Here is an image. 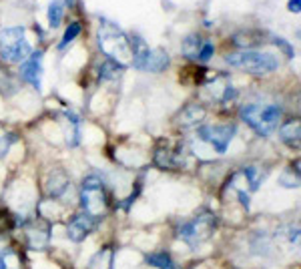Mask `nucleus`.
<instances>
[{"label": "nucleus", "instance_id": "nucleus-25", "mask_svg": "<svg viewBox=\"0 0 301 269\" xmlns=\"http://www.w3.org/2000/svg\"><path fill=\"white\" fill-rule=\"evenodd\" d=\"M81 34V24L79 22H70L68 24V28L64 30V36H62V40H60V44H58V48L62 50V48H66V44H70L74 38H77Z\"/></svg>", "mask_w": 301, "mask_h": 269}, {"label": "nucleus", "instance_id": "nucleus-1", "mask_svg": "<svg viewBox=\"0 0 301 269\" xmlns=\"http://www.w3.org/2000/svg\"><path fill=\"white\" fill-rule=\"evenodd\" d=\"M97 42L99 48L109 56V60L121 64L123 69L133 62V50H131V38L111 20L103 18L99 22V32H97Z\"/></svg>", "mask_w": 301, "mask_h": 269}, {"label": "nucleus", "instance_id": "nucleus-2", "mask_svg": "<svg viewBox=\"0 0 301 269\" xmlns=\"http://www.w3.org/2000/svg\"><path fill=\"white\" fill-rule=\"evenodd\" d=\"M225 62L233 66V69H239V71H245L251 75H267V73H273L279 66V60L271 52L253 50V48H245V50L227 54L225 56Z\"/></svg>", "mask_w": 301, "mask_h": 269}, {"label": "nucleus", "instance_id": "nucleus-8", "mask_svg": "<svg viewBox=\"0 0 301 269\" xmlns=\"http://www.w3.org/2000/svg\"><path fill=\"white\" fill-rule=\"evenodd\" d=\"M235 127L233 125H205L197 129V143L205 145L209 151L223 155L233 141Z\"/></svg>", "mask_w": 301, "mask_h": 269}, {"label": "nucleus", "instance_id": "nucleus-15", "mask_svg": "<svg viewBox=\"0 0 301 269\" xmlns=\"http://www.w3.org/2000/svg\"><path fill=\"white\" fill-rule=\"evenodd\" d=\"M68 183H70V179H68L66 171L60 169V167H54V169L48 173V177L44 179L46 195L52 197V199H54V197H60V195L68 189Z\"/></svg>", "mask_w": 301, "mask_h": 269}, {"label": "nucleus", "instance_id": "nucleus-26", "mask_svg": "<svg viewBox=\"0 0 301 269\" xmlns=\"http://www.w3.org/2000/svg\"><path fill=\"white\" fill-rule=\"evenodd\" d=\"M299 4H301V0H289V10L291 12H295V14H299Z\"/></svg>", "mask_w": 301, "mask_h": 269}, {"label": "nucleus", "instance_id": "nucleus-13", "mask_svg": "<svg viewBox=\"0 0 301 269\" xmlns=\"http://www.w3.org/2000/svg\"><path fill=\"white\" fill-rule=\"evenodd\" d=\"M20 77L30 83L36 91L40 89V81H42V50L30 52V56L20 64Z\"/></svg>", "mask_w": 301, "mask_h": 269}, {"label": "nucleus", "instance_id": "nucleus-27", "mask_svg": "<svg viewBox=\"0 0 301 269\" xmlns=\"http://www.w3.org/2000/svg\"><path fill=\"white\" fill-rule=\"evenodd\" d=\"M72 2H74V0H66V4H68V6H70V4H72Z\"/></svg>", "mask_w": 301, "mask_h": 269}, {"label": "nucleus", "instance_id": "nucleus-11", "mask_svg": "<svg viewBox=\"0 0 301 269\" xmlns=\"http://www.w3.org/2000/svg\"><path fill=\"white\" fill-rule=\"evenodd\" d=\"M183 52L187 58L197 60V62H207L215 54V44L199 34H189L183 40Z\"/></svg>", "mask_w": 301, "mask_h": 269}, {"label": "nucleus", "instance_id": "nucleus-18", "mask_svg": "<svg viewBox=\"0 0 301 269\" xmlns=\"http://www.w3.org/2000/svg\"><path fill=\"white\" fill-rule=\"evenodd\" d=\"M203 119H205V107H201V105H197V103L187 105V107L179 113V125H181L183 129L195 127V125H199Z\"/></svg>", "mask_w": 301, "mask_h": 269}, {"label": "nucleus", "instance_id": "nucleus-4", "mask_svg": "<svg viewBox=\"0 0 301 269\" xmlns=\"http://www.w3.org/2000/svg\"><path fill=\"white\" fill-rule=\"evenodd\" d=\"M81 207L83 213L91 215L93 219L105 217L109 209V195L105 189V183L97 175H89L81 185Z\"/></svg>", "mask_w": 301, "mask_h": 269}, {"label": "nucleus", "instance_id": "nucleus-3", "mask_svg": "<svg viewBox=\"0 0 301 269\" xmlns=\"http://www.w3.org/2000/svg\"><path fill=\"white\" fill-rule=\"evenodd\" d=\"M241 119L261 137H269V134L277 129L281 121V109L277 105H245L241 109Z\"/></svg>", "mask_w": 301, "mask_h": 269}, {"label": "nucleus", "instance_id": "nucleus-22", "mask_svg": "<svg viewBox=\"0 0 301 269\" xmlns=\"http://www.w3.org/2000/svg\"><path fill=\"white\" fill-rule=\"evenodd\" d=\"M62 14H64V2H60V0H54V2L48 4L46 16H48V24H50L52 28H56V26L62 22Z\"/></svg>", "mask_w": 301, "mask_h": 269}, {"label": "nucleus", "instance_id": "nucleus-19", "mask_svg": "<svg viewBox=\"0 0 301 269\" xmlns=\"http://www.w3.org/2000/svg\"><path fill=\"white\" fill-rule=\"evenodd\" d=\"M113 257H115L113 247H103L89 261V269H113Z\"/></svg>", "mask_w": 301, "mask_h": 269}, {"label": "nucleus", "instance_id": "nucleus-12", "mask_svg": "<svg viewBox=\"0 0 301 269\" xmlns=\"http://www.w3.org/2000/svg\"><path fill=\"white\" fill-rule=\"evenodd\" d=\"M95 225H97V219H93L87 213H79V215H74L72 221L68 223L66 235H68L70 241L81 243L91 235V231H95Z\"/></svg>", "mask_w": 301, "mask_h": 269}, {"label": "nucleus", "instance_id": "nucleus-9", "mask_svg": "<svg viewBox=\"0 0 301 269\" xmlns=\"http://www.w3.org/2000/svg\"><path fill=\"white\" fill-rule=\"evenodd\" d=\"M185 147L177 141H165L155 151V165L159 169H179L185 165Z\"/></svg>", "mask_w": 301, "mask_h": 269}, {"label": "nucleus", "instance_id": "nucleus-14", "mask_svg": "<svg viewBox=\"0 0 301 269\" xmlns=\"http://www.w3.org/2000/svg\"><path fill=\"white\" fill-rule=\"evenodd\" d=\"M207 87V93L213 101H219V103H227L235 97V89L231 87V81L225 77V75H213L209 77V83L205 85Z\"/></svg>", "mask_w": 301, "mask_h": 269}, {"label": "nucleus", "instance_id": "nucleus-7", "mask_svg": "<svg viewBox=\"0 0 301 269\" xmlns=\"http://www.w3.org/2000/svg\"><path fill=\"white\" fill-rule=\"evenodd\" d=\"M217 229V219L213 213H201L179 227V237L191 247H197L205 243Z\"/></svg>", "mask_w": 301, "mask_h": 269}, {"label": "nucleus", "instance_id": "nucleus-20", "mask_svg": "<svg viewBox=\"0 0 301 269\" xmlns=\"http://www.w3.org/2000/svg\"><path fill=\"white\" fill-rule=\"evenodd\" d=\"M147 263H149V265H153V267H157V269H179V267H177V263L171 259V255H169V253H165V251H159V253H150V255H147Z\"/></svg>", "mask_w": 301, "mask_h": 269}, {"label": "nucleus", "instance_id": "nucleus-17", "mask_svg": "<svg viewBox=\"0 0 301 269\" xmlns=\"http://www.w3.org/2000/svg\"><path fill=\"white\" fill-rule=\"evenodd\" d=\"M279 137H281V141H283L287 147L299 149V139H301V125H299V121H297V119L287 121V123L281 127V131H279Z\"/></svg>", "mask_w": 301, "mask_h": 269}, {"label": "nucleus", "instance_id": "nucleus-24", "mask_svg": "<svg viewBox=\"0 0 301 269\" xmlns=\"http://www.w3.org/2000/svg\"><path fill=\"white\" fill-rule=\"evenodd\" d=\"M14 133H10L8 129H4L2 125H0V159L6 157L8 151H10V145L14 143Z\"/></svg>", "mask_w": 301, "mask_h": 269}, {"label": "nucleus", "instance_id": "nucleus-16", "mask_svg": "<svg viewBox=\"0 0 301 269\" xmlns=\"http://www.w3.org/2000/svg\"><path fill=\"white\" fill-rule=\"evenodd\" d=\"M48 239H50V231L44 221H36L26 227V241L30 249H44L48 245Z\"/></svg>", "mask_w": 301, "mask_h": 269}, {"label": "nucleus", "instance_id": "nucleus-6", "mask_svg": "<svg viewBox=\"0 0 301 269\" xmlns=\"http://www.w3.org/2000/svg\"><path fill=\"white\" fill-rule=\"evenodd\" d=\"M131 50H133V66L145 73H161L169 66V54L161 48H149L147 42L141 36L131 38Z\"/></svg>", "mask_w": 301, "mask_h": 269}, {"label": "nucleus", "instance_id": "nucleus-10", "mask_svg": "<svg viewBox=\"0 0 301 269\" xmlns=\"http://www.w3.org/2000/svg\"><path fill=\"white\" fill-rule=\"evenodd\" d=\"M229 187L239 195L241 203L245 207H249V195L259 187V177H257V171L253 167H245V169H239L231 175L229 179Z\"/></svg>", "mask_w": 301, "mask_h": 269}, {"label": "nucleus", "instance_id": "nucleus-5", "mask_svg": "<svg viewBox=\"0 0 301 269\" xmlns=\"http://www.w3.org/2000/svg\"><path fill=\"white\" fill-rule=\"evenodd\" d=\"M32 52L22 26L0 28V58L6 62H24Z\"/></svg>", "mask_w": 301, "mask_h": 269}, {"label": "nucleus", "instance_id": "nucleus-21", "mask_svg": "<svg viewBox=\"0 0 301 269\" xmlns=\"http://www.w3.org/2000/svg\"><path fill=\"white\" fill-rule=\"evenodd\" d=\"M22 259L12 249H0V269H20Z\"/></svg>", "mask_w": 301, "mask_h": 269}, {"label": "nucleus", "instance_id": "nucleus-23", "mask_svg": "<svg viewBox=\"0 0 301 269\" xmlns=\"http://www.w3.org/2000/svg\"><path fill=\"white\" fill-rule=\"evenodd\" d=\"M16 91V83H14V77L0 64V93L2 95H12Z\"/></svg>", "mask_w": 301, "mask_h": 269}]
</instances>
